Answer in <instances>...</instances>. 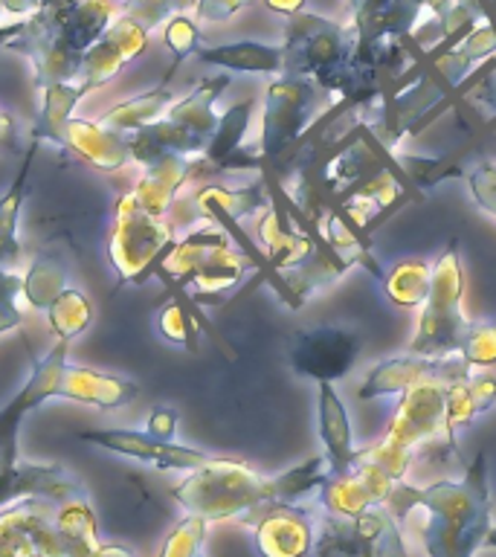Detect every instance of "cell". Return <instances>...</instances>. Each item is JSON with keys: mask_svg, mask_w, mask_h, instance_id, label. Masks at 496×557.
<instances>
[{"mask_svg": "<svg viewBox=\"0 0 496 557\" xmlns=\"http://www.w3.org/2000/svg\"><path fill=\"white\" fill-rule=\"evenodd\" d=\"M386 508L398 520L421 511L418 534L430 557H473L494 529L487 456L476 453V459L464 465L461 479H442L426 487L398 482Z\"/></svg>", "mask_w": 496, "mask_h": 557, "instance_id": "6da1fadb", "label": "cell"}, {"mask_svg": "<svg viewBox=\"0 0 496 557\" xmlns=\"http://www.w3.org/2000/svg\"><path fill=\"white\" fill-rule=\"evenodd\" d=\"M328 479V459L325 453L296 465V468L264 476L241 459H212L181 485L172 487L174 503H181L189 513H198L207 522L221 520H250L252 513L270 503H296L299 496L320 491Z\"/></svg>", "mask_w": 496, "mask_h": 557, "instance_id": "7a4b0ae2", "label": "cell"}, {"mask_svg": "<svg viewBox=\"0 0 496 557\" xmlns=\"http://www.w3.org/2000/svg\"><path fill=\"white\" fill-rule=\"evenodd\" d=\"M113 15L111 0H47L26 17L24 33L9 41V50L33 59L38 90L55 82H73L85 52L113 24Z\"/></svg>", "mask_w": 496, "mask_h": 557, "instance_id": "3957f363", "label": "cell"}, {"mask_svg": "<svg viewBox=\"0 0 496 557\" xmlns=\"http://www.w3.org/2000/svg\"><path fill=\"white\" fill-rule=\"evenodd\" d=\"M99 548L87 496L64 505L26 496L0 511V557H99Z\"/></svg>", "mask_w": 496, "mask_h": 557, "instance_id": "277c9868", "label": "cell"}, {"mask_svg": "<svg viewBox=\"0 0 496 557\" xmlns=\"http://www.w3.org/2000/svg\"><path fill=\"white\" fill-rule=\"evenodd\" d=\"M285 70L287 76L311 78L325 94L363 104L372 99L357 73V33L351 26L334 24L331 17L299 12L285 26Z\"/></svg>", "mask_w": 496, "mask_h": 557, "instance_id": "5b68a950", "label": "cell"}, {"mask_svg": "<svg viewBox=\"0 0 496 557\" xmlns=\"http://www.w3.org/2000/svg\"><path fill=\"white\" fill-rule=\"evenodd\" d=\"M259 264L238 247L233 235L215 221H207L172 244L157 273L172 285L189 290L198 302L215 305L241 285Z\"/></svg>", "mask_w": 496, "mask_h": 557, "instance_id": "8992f818", "label": "cell"}, {"mask_svg": "<svg viewBox=\"0 0 496 557\" xmlns=\"http://www.w3.org/2000/svg\"><path fill=\"white\" fill-rule=\"evenodd\" d=\"M230 87V73L200 78L191 94L172 102L160 120L148 122L134 134H128L131 160L151 165L172 154L200 157L207 151L209 139L218 128L215 102Z\"/></svg>", "mask_w": 496, "mask_h": 557, "instance_id": "52a82bcc", "label": "cell"}, {"mask_svg": "<svg viewBox=\"0 0 496 557\" xmlns=\"http://www.w3.org/2000/svg\"><path fill=\"white\" fill-rule=\"evenodd\" d=\"M464 264L459 244L450 242L433 261V287L418 313L416 334L409 339V355L456 357L473 322L464 317Z\"/></svg>", "mask_w": 496, "mask_h": 557, "instance_id": "ba28073f", "label": "cell"}, {"mask_svg": "<svg viewBox=\"0 0 496 557\" xmlns=\"http://www.w3.org/2000/svg\"><path fill=\"white\" fill-rule=\"evenodd\" d=\"M322 90L317 82L282 73L264 90V113H261L256 154L264 165L285 163L287 154L299 146V139L317 125L322 116Z\"/></svg>", "mask_w": 496, "mask_h": 557, "instance_id": "9c48e42d", "label": "cell"}, {"mask_svg": "<svg viewBox=\"0 0 496 557\" xmlns=\"http://www.w3.org/2000/svg\"><path fill=\"white\" fill-rule=\"evenodd\" d=\"M452 377L456 374H433L398 395V407L392 412L383 442L412 459L433 444L459 456L456 435L447 430V386Z\"/></svg>", "mask_w": 496, "mask_h": 557, "instance_id": "30bf717a", "label": "cell"}, {"mask_svg": "<svg viewBox=\"0 0 496 557\" xmlns=\"http://www.w3.org/2000/svg\"><path fill=\"white\" fill-rule=\"evenodd\" d=\"M311 557H409L398 517L386 508H369L355 517L320 511Z\"/></svg>", "mask_w": 496, "mask_h": 557, "instance_id": "8fae6325", "label": "cell"}, {"mask_svg": "<svg viewBox=\"0 0 496 557\" xmlns=\"http://www.w3.org/2000/svg\"><path fill=\"white\" fill-rule=\"evenodd\" d=\"M174 230L165 218L148 215L137 200L122 195L111 233V261L122 282H146L172 250Z\"/></svg>", "mask_w": 496, "mask_h": 557, "instance_id": "7c38bea8", "label": "cell"}, {"mask_svg": "<svg viewBox=\"0 0 496 557\" xmlns=\"http://www.w3.org/2000/svg\"><path fill=\"white\" fill-rule=\"evenodd\" d=\"M360 360V337L343 325H313L296 331L287 351V363L299 377L317 383H337L348 377Z\"/></svg>", "mask_w": 496, "mask_h": 557, "instance_id": "4fadbf2b", "label": "cell"}, {"mask_svg": "<svg viewBox=\"0 0 496 557\" xmlns=\"http://www.w3.org/2000/svg\"><path fill=\"white\" fill-rule=\"evenodd\" d=\"M67 343L59 339L44 357H35L33 374L15 398L7 407H0V470H9L17 465V430L24 418L47 404L50 398H59L61 377L67 369Z\"/></svg>", "mask_w": 496, "mask_h": 557, "instance_id": "5bb4252c", "label": "cell"}, {"mask_svg": "<svg viewBox=\"0 0 496 557\" xmlns=\"http://www.w3.org/2000/svg\"><path fill=\"white\" fill-rule=\"evenodd\" d=\"M252 546L259 557H311L317 513L296 503H270L252 513Z\"/></svg>", "mask_w": 496, "mask_h": 557, "instance_id": "9a60e30c", "label": "cell"}, {"mask_svg": "<svg viewBox=\"0 0 496 557\" xmlns=\"http://www.w3.org/2000/svg\"><path fill=\"white\" fill-rule=\"evenodd\" d=\"M78 438L108 453L148 461L157 470H198L212 459L209 453L177 442H163V438L148 435L146 430H87V433H78Z\"/></svg>", "mask_w": 496, "mask_h": 557, "instance_id": "2e32d148", "label": "cell"}, {"mask_svg": "<svg viewBox=\"0 0 496 557\" xmlns=\"http://www.w3.org/2000/svg\"><path fill=\"white\" fill-rule=\"evenodd\" d=\"M148 44V29L137 24L134 17L122 15L116 17L102 35L99 41L85 52L82 70H78V85L87 90L111 82L128 61H134L139 52L146 50Z\"/></svg>", "mask_w": 496, "mask_h": 557, "instance_id": "e0dca14e", "label": "cell"}, {"mask_svg": "<svg viewBox=\"0 0 496 557\" xmlns=\"http://www.w3.org/2000/svg\"><path fill=\"white\" fill-rule=\"evenodd\" d=\"M395 485L398 482L381 470L351 461V468L343 470V473H328V479L317 491V503H320L322 511L355 517V513H363L369 508L386 505Z\"/></svg>", "mask_w": 496, "mask_h": 557, "instance_id": "ac0fdd59", "label": "cell"}, {"mask_svg": "<svg viewBox=\"0 0 496 557\" xmlns=\"http://www.w3.org/2000/svg\"><path fill=\"white\" fill-rule=\"evenodd\" d=\"M468 372V366L456 357H421V355H404V357H389L383 363L372 366V372L365 374V381L357 389L360 400H374V398H398L407 389H412L416 383L433 374H459Z\"/></svg>", "mask_w": 496, "mask_h": 557, "instance_id": "d6986e66", "label": "cell"}, {"mask_svg": "<svg viewBox=\"0 0 496 557\" xmlns=\"http://www.w3.org/2000/svg\"><path fill=\"white\" fill-rule=\"evenodd\" d=\"M26 496H38L47 503L64 505L70 499L87 496L78 479H73L61 465H29L17 461L15 468L0 470V508Z\"/></svg>", "mask_w": 496, "mask_h": 557, "instance_id": "ffe728a7", "label": "cell"}, {"mask_svg": "<svg viewBox=\"0 0 496 557\" xmlns=\"http://www.w3.org/2000/svg\"><path fill=\"white\" fill-rule=\"evenodd\" d=\"M52 143L64 148L70 157H78L82 163L102 169V172H116L125 163H131L128 137L102 128L99 122H85L70 116Z\"/></svg>", "mask_w": 496, "mask_h": 557, "instance_id": "44dd1931", "label": "cell"}, {"mask_svg": "<svg viewBox=\"0 0 496 557\" xmlns=\"http://www.w3.org/2000/svg\"><path fill=\"white\" fill-rule=\"evenodd\" d=\"M270 183L261 177L247 186H218V183H207L195 191V207L200 209V215L207 221H215L233 233L238 230L244 218L256 215L261 209L270 207Z\"/></svg>", "mask_w": 496, "mask_h": 557, "instance_id": "7402d4cb", "label": "cell"}, {"mask_svg": "<svg viewBox=\"0 0 496 557\" xmlns=\"http://www.w3.org/2000/svg\"><path fill=\"white\" fill-rule=\"evenodd\" d=\"M317 418H320V438L325 444L328 473H343L351 468L357 450L351 421H348L346 404L334 389V383H317Z\"/></svg>", "mask_w": 496, "mask_h": 557, "instance_id": "603a6c76", "label": "cell"}, {"mask_svg": "<svg viewBox=\"0 0 496 557\" xmlns=\"http://www.w3.org/2000/svg\"><path fill=\"white\" fill-rule=\"evenodd\" d=\"M191 172H195V157H163V160L146 165V174L137 183V189L131 191V198L137 200L148 215L165 218V212L172 209L174 198H177V191L186 183H191Z\"/></svg>", "mask_w": 496, "mask_h": 557, "instance_id": "cb8c5ba5", "label": "cell"}, {"mask_svg": "<svg viewBox=\"0 0 496 557\" xmlns=\"http://www.w3.org/2000/svg\"><path fill=\"white\" fill-rule=\"evenodd\" d=\"M139 395L137 383L116 377V374H102L82 369V366H70L64 369L61 377L59 398L78 400V404H90L99 409H116L125 407Z\"/></svg>", "mask_w": 496, "mask_h": 557, "instance_id": "d4e9b609", "label": "cell"}, {"mask_svg": "<svg viewBox=\"0 0 496 557\" xmlns=\"http://www.w3.org/2000/svg\"><path fill=\"white\" fill-rule=\"evenodd\" d=\"M496 407V374L468 372L456 374L447 386V430L452 435L468 430L479 416Z\"/></svg>", "mask_w": 496, "mask_h": 557, "instance_id": "484cf974", "label": "cell"}, {"mask_svg": "<svg viewBox=\"0 0 496 557\" xmlns=\"http://www.w3.org/2000/svg\"><path fill=\"white\" fill-rule=\"evenodd\" d=\"M198 59L212 67L230 70V73H264L276 76L285 70V52L282 47H270L259 41H235L221 47H200Z\"/></svg>", "mask_w": 496, "mask_h": 557, "instance_id": "4316f807", "label": "cell"}, {"mask_svg": "<svg viewBox=\"0 0 496 557\" xmlns=\"http://www.w3.org/2000/svg\"><path fill=\"white\" fill-rule=\"evenodd\" d=\"M433 287V264L424 259H404L395 261L389 270H383L381 290L395 308H418L426 302Z\"/></svg>", "mask_w": 496, "mask_h": 557, "instance_id": "83f0119b", "label": "cell"}, {"mask_svg": "<svg viewBox=\"0 0 496 557\" xmlns=\"http://www.w3.org/2000/svg\"><path fill=\"white\" fill-rule=\"evenodd\" d=\"M38 139L29 143L24 154V163H21V172L12 181L9 191L0 198V268H9L21 259V238H17V221H21V207L26 200V181H29V172H33V160L38 154Z\"/></svg>", "mask_w": 496, "mask_h": 557, "instance_id": "f1b7e54d", "label": "cell"}, {"mask_svg": "<svg viewBox=\"0 0 496 557\" xmlns=\"http://www.w3.org/2000/svg\"><path fill=\"white\" fill-rule=\"evenodd\" d=\"M172 94L163 87H157V90H151V94H142V96H134V99H128V102L116 104L113 111H108L99 120V125L108 131H113V134H122V137H128V134H134L137 128H142V125H148V122L160 120L165 113V108L172 104Z\"/></svg>", "mask_w": 496, "mask_h": 557, "instance_id": "f546056e", "label": "cell"}, {"mask_svg": "<svg viewBox=\"0 0 496 557\" xmlns=\"http://www.w3.org/2000/svg\"><path fill=\"white\" fill-rule=\"evenodd\" d=\"M41 96L44 111L33 125V139H38V143L50 139L52 143L55 134L61 131V125L73 116V108L85 96V87L78 85V82H55V85L41 87Z\"/></svg>", "mask_w": 496, "mask_h": 557, "instance_id": "4dcf8cb0", "label": "cell"}, {"mask_svg": "<svg viewBox=\"0 0 496 557\" xmlns=\"http://www.w3.org/2000/svg\"><path fill=\"white\" fill-rule=\"evenodd\" d=\"M67 285V264L59 256H35L24 276V299L38 311H47Z\"/></svg>", "mask_w": 496, "mask_h": 557, "instance_id": "1f68e13d", "label": "cell"}, {"mask_svg": "<svg viewBox=\"0 0 496 557\" xmlns=\"http://www.w3.org/2000/svg\"><path fill=\"white\" fill-rule=\"evenodd\" d=\"M47 320H50V329L55 337L73 339L90 325V320H94V305H90V299H87L82 290H76V287H64V290L55 296V302L47 308Z\"/></svg>", "mask_w": 496, "mask_h": 557, "instance_id": "d6a6232c", "label": "cell"}, {"mask_svg": "<svg viewBox=\"0 0 496 557\" xmlns=\"http://www.w3.org/2000/svg\"><path fill=\"white\" fill-rule=\"evenodd\" d=\"M203 540H207V520L198 513H186L165 537L160 557H203Z\"/></svg>", "mask_w": 496, "mask_h": 557, "instance_id": "836d02e7", "label": "cell"}, {"mask_svg": "<svg viewBox=\"0 0 496 557\" xmlns=\"http://www.w3.org/2000/svg\"><path fill=\"white\" fill-rule=\"evenodd\" d=\"M163 41L174 55L172 70H169V76H165V78H172L174 70H177V64H181L183 59H189V55H198V50H200V26H198V21H191L189 15L177 12V15H172L169 21H165Z\"/></svg>", "mask_w": 496, "mask_h": 557, "instance_id": "e575fe53", "label": "cell"}, {"mask_svg": "<svg viewBox=\"0 0 496 557\" xmlns=\"http://www.w3.org/2000/svg\"><path fill=\"white\" fill-rule=\"evenodd\" d=\"M459 357L468 369H491L496 366V322H473L461 343Z\"/></svg>", "mask_w": 496, "mask_h": 557, "instance_id": "d590c367", "label": "cell"}, {"mask_svg": "<svg viewBox=\"0 0 496 557\" xmlns=\"http://www.w3.org/2000/svg\"><path fill=\"white\" fill-rule=\"evenodd\" d=\"M157 329H160V334H163L169 343H174V346H183L189 348V351H195V346H198V325H195V320H191L189 308L183 302H169L160 311V317H157Z\"/></svg>", "mask_w": 496, "mask_h": 557, "instance_id": "8d00e7d4", "label": "cell"}, {"mask_svg": "<svg viewBox=\"0 0 496 557\" xmlns=\"http://www.w3.org/2000/svg\"><path fill=\"white\" fill-rule=\"evenodd\" d=\"M470 198L482 212L496 218V160H479L468 169Z\"/></svg>", "mask_w": 496, "mask_h": 557, "instance_id": "74e56055", "label": "cell"}, {"mask_svg": "<svg viewBox=\"0 0 496 557\" xmlns=\"http://www.w3.org/2000/svg\"><path fill=\"white\" fill-rule=\"evenodd\" d=\"M183 3H195V0H122V15L134 17L137 24H142L151 33L154 26L177 15Z\"/></svg>", "mask_w": 496, "mask_h": 557, "instance_id": "f35d334b", "label": "cell"}, {"mask_svg": "<svg viewBox=\"0 0 496 557\" xmlns=\"http://www.w3.org/2000/svg\"><path fill=\"white\" fill-rule=\"evenodd\" d=\"M468 99L476 111L485 113L487 120H491V125L496 128V61L476 78V82H473Z\"/></svg>", "mask_w": 496, "mask_h": 557, "instance_id": "ab89813d", "label": "cell"}, {"mask_svg": "<svg viewBox=\"0 0 496 557\" xmlns=\"http://www.w3.org/2000/svg\"><path fill=\"white\" fill-rule=\"evenodd\" d=\"M250 3L252 0H195V17H198V24H218Z\"/></svg>", "mask_w": 496, "mask_h": 557, "instance_id": "60d3db41", "label": "cell"}, {"mask_svg": "<svg viewBox=\"0 0 496 557\" xmlns=\"http://www.w3.org/2000/svg\"><path fill=\"white\" fill-rule=\"evenodd\" d=\"M146 433L154 435V438H163V442H174V435H177V412L172 407L151 409Z\"/></svg>", "mask_w": 496, "mask_h": 557, "instance_id": "b9f144b4", "label": "cell"}, {"mask_svg": "<svg viewBox=\"0 0 496 557\" xmlns=\"http://www.w3.org/2000/svg\"><path fill=\"white\" fill-rule=\"evenodd\" d=\"M24 290V276L9 273L7 268H0V302H15Z\"/></svg>", "mask_w": 496, "mask_h": 557, "instance_id": "7bdbcfd3", "label": "cell"}, {"mask_svg": "<svg viewBox=\"0 0 496 557\" xmlns=\"http://www.w3.org/2000/svg\"><path fill=\"white\" fill-rule=\"evenodd\" d=\"M21 311H17L15 302H0V334H7V331L17 329L21 325Z\"/></svg>", "mask_w": 496, "mask_h": 557, "instance_id": "ee69618b", "label": "cell"}, {"mask_svg": "<svg viewBox=\"0 0 496 557\" xmlns=\"http://www.w3.org/2000/svg\"><path fill=\"white\" fill-rule=\"evenodd\" d=\"M0 143L7 148H21L17 146V128H15V120L9 116L3 108H0Z\"/></svg>", "mask_w": 496, "mask_h": 557, "instance_id": "f6af8a7d", "label": "cell"}, {"mask_svg": "<svg viewBox=\"0 0 496 557\" xmlns=\"http://www.w3.org/2000/svg\"><path fill=\"white\" fill-rule=\"evenodd\" d=\"M264 7L273 9V12H278V15L294 17V15H299V12H302L305 0H264Z\"/></svg>", "mask_w": 496, "mask_h": 557, "instance_id": "bcb514c9", "label": "cell"}, {"mask_svg": "<svg viewBox=\"0 0 496 557\" xmlns=\"http://www.w3.org/2000/svg\"><path fill=\"white\" fill-rule=\"evenodd\" d=\"M24 26H26V17L24 21H15V24L0 26V47H9V41H12V38H17V35L24 33Z\"/></svg>", "mask_w": 496, "mask_h": 557, "instance_id": "7dc6e473", "label": "cell"}, {"mask_svg": "<svg viewBox=\"0 0 496 557\" xmlns=\"http://www.w3.org/2000/svg\"><path fill=\"white\" fill-rule=\"evenodd\" d=\"M99 557H134V552L125 546H102Z\"/></svg>", "mask_w": 496, "mask_h": 557, "instance_id": "c3c4849f", "label": "cell"}, {"mask_svg": "<svg viewBox=\"0 0 496 557\" xmlns=\"http://www.w3.org/2000/svg\"><path fill=\"white\" fill-rule=\"evenodd\" d=\"M485 546H487V548H496V525H494V529H491V531H487Z\"/></svg>", "mask_w": 496, "mask_h": 557, "instance_id": "681fc988", "label": "cell"}]
</instances>
